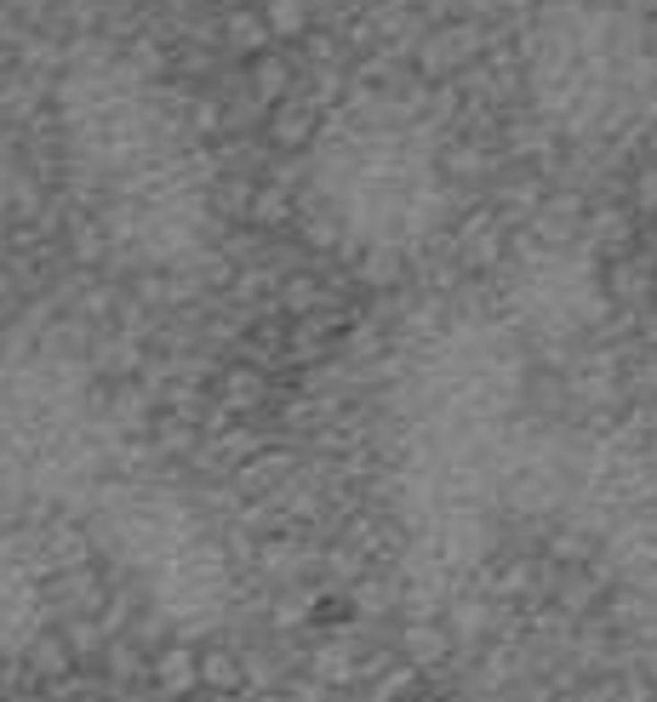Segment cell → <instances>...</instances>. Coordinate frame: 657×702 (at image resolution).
Segmentation results:
<instances>
[{
  "label": "cell",
  "mask_w": 657,
  "mask_h": 702,
  "mask_svg": "<svg viewBox=\"0 0 657 702\" xmlns=\"http://www.w3.org/2000/svg\"><path fill=\"white\" fill-rule=\"evenodd\" d=\"M315 206L343 246L406 252L441 212L434 149L400 120H355L315 160Z\"/></svg>",
  "instance_id": "cell-1"
}]
</instances>
